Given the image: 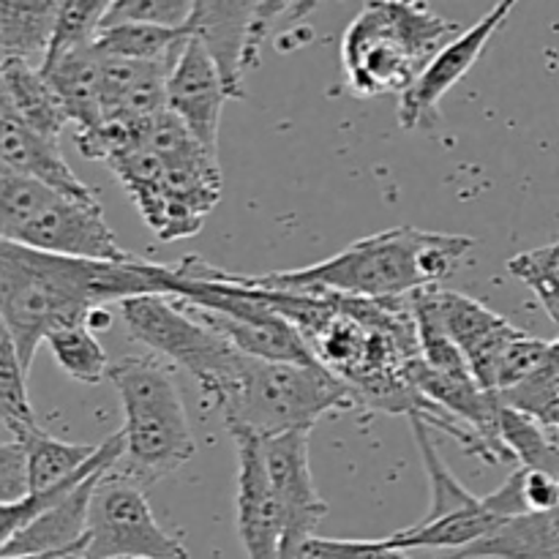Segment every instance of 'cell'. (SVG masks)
Here are the masks:
<instances>
[{"label":"cell","mask_w":559,"mask_h":559,"mask_svg":"<svg viewBox=\"0 0 559 559\" xmlns=\"http://www.w3.org/2000/svg\"><path fill=\"white\" fill-rule=\"evenodd\" d=\"M262 3L265 0H194L189 31L211 49L233 98H243L246 47Z\"/></svg>","instance_id":"2e32d148"},{"label":"cell","mask_w":559,"mask_h":559,"mask_svg":"<svg viewBox=\"0 0 559 559\" xmlns=\"http://www.w3.org/2000/svg\"><path fill=\"white\" fill-rule=\"evenodd\" d=\"M360 407L353 388L322 369L320 364H284V360H251L238 396L222 413L227 431L246 429L271 437L306 431L309 435L325 415Z\"/></svg>","instance_id":"8992f818"},{"label":"cell","mask_w":559,"mask_h":559,"mask_svg":"<svg viewBox=\"0 0 559 559\" xmlns=\"http://www.w3.org/2000/svg\"><path fill=\"white\" fill-rule=\"evenodd\" d=\"M229 87L211 49L197 36L189 38L167 76V109L178 115L191 134L218 156L222 109L229 102Z\"/></svg>","instance_id":"5bb4252c"},{"label":"cell","mask_w":559,"mask_h":559,"mask_svg":"<svg viewBox=\"0 0 559 559\" xmlns=\"http://www.w3.org/2000/svg\"><path fill=\"white\" fill-rule=\"evenodd\" d=\"M238 453L235 524L249 559H282L284 516L265 459V440L246 429L229 431Z\"/></svg>","instance_id":"7c38bea8"},{"label":"cell","mask_w":559,"mask_h":559,"mask_svg":"<svg viewBox=\"0 0 559 559\" xmlns=\"http://www.w3.org/2000/svg\"><path fill=\"white\" fill-rule=\"evenodd\" d=\"M47 347L55 364L82 385H98V382L107 380L109 369H112L102 342L96 338V331L87 322L55 331L47 338Z\"/></svg>","instance_id":"d4e9b609"},{"label":"cell","mask_w":559,"mask_h":559,"mask_svg":"<svg viewBox=\"0 0 559 559\" xmlns=\"http://www.w3.org/2000/svg\"><path fill=\"white\" fill-rule=\"evenodd\" d=\"M265 459L284 516L282 559H304L306 546L328 516V502L317 491L309 467V435L271 437L265 440Z\"/></svg>","instance_id":"8fae6325"},{"label":"cell","mask_w":559,"mask_h":559,"mask_svg":"<svg viewBox=\"0 0 559 559\" xmlns=\"http://www.w3.org/2000/svg\"><path fill=\"white\" fill-rule=\"evenodd\" d=\"M500 399L511 407L533 415L546 429L559 431V338L551 342V353L546 364L522 385L500 393Z\"/></svg>","instance_id":"4316f807"},{"label":"cell","mask_w":559,"mask_h":559,"mask_svg":"<svg viewBox=\"0 0 559 559\" xmlns=\"http://www.w3.org/2000/svg\"><path fill=\"white\" fill-rule=\"evenodd\" d=\"M413 437L418 442L420 459H424L426 478H429L431 502L426 516L413 527H404L399 533L388 535V544L396 549H469L473 544L484 540L495 533L506 519L495 513L486 497L473 495L456 475L442 462L440 448L435 442V429L424 420H409Z\"/></svg>","instance_id":"52a82bcc"},{"label":"cell","mask_w":559,"mask_h":559,"mask_svg":"<svg viewBox=\"0 0 559 559\" xmlns=\"http://www.w3.org/2000/svg\"><path fill=\"white\" fill-rule=\"evenodd\" d=\"M420 295H424L426 306L435 311L440 325L445 328L448 336L456 342L464 358L469 360L480 385L489 393H497V374H500L502 358L524 331H519L506 317L491 311L480 300L469 298V295L440 287L420 289Z\"/></svg>","instance_id":"4fadbf2b"},{"label":"cell","mask_w":559,"mask_h":559,"mask_svg":"<svg viewBox=\"0 0 559 559\" xmlns=\"http://www.w3.org/2000/svg\"><path fill=\"white\" fill-rule=\"evenodd\" d=\"M60 0H0V52L41 69L58 33Z\"/></svg>","instance_id":"7402d4cb"},{"label":"cell","mask_w":559,"mask_h":559,"mask_svg":"<svg viewBox=\"0 0 559 559\" xmlns=\"http://www.w3.org/2000/svg\"><path fill=\"white\" fill-rule=\"evenodd\" d=\"M0 104L9 107L25 126L38 134L58 140L69 126L58 93L49 85L44 71L25 60H3L0 66Z\"/></svg>","instance_id":"ffe728a7"},{"label":"cell","mask_w":559,"mask_h":559,"mask_svg":"<svg viewBox=\"0 0 559 559\" xmlns=\"http://www.w3.org/2000/svg\"><path fill=\"white\" fill-rule=\"evenodd\" d=\"M27 497V456L22 442L5 440L0 445V502Z\"/></svg>","instance_id":"1f68e13d"},{"label":"cell","mask_w":559,"mask_h":559,"mask_svg":"<svg viewBox=\"0 0 559 559\" xmlns=\"http://www.w3.org/2000/svg\"><path fill=\"white\" fill-rule=\"evenodd\" d=\"M109 473V469H107ZM107 473L93 475L91 480L80 486L71 497H66L60 506L49 508L41 516L33 519L27 527H22L14 538L0 544L3 559L44 555V551H63V549H87V522H91L93 495Z\"/></svg>","instance_id":"ac0fdd59"},{"label":"cell","mask_w":559,"mask_h":559,"mask_svg":"<svg viewBox=\"0 0 559 559\" xmlns=\"http://www.w3.org/2000/svg\"><path fill=\"white\" fill-rule=\"evenodd\" d=\"M475 240L467 235L431 233L399 224L360 238L328 260L295 271L243 273L216 267V276L238 287L298 289V293H342L358 298H402L440 287L467 260Z\"/></svg>","instance_id":"7a4b0ae2"},{"label":"cell","mask_w":559,"mask_h":559,"mask_svg":"<svg viewBox=\"0 0 559 559\" xmlns=\"http://www.w3.org/2000/svg\"><path fill=\"white\" fill-rule=\"evenodd\" d=\"M320 3L322 0H298V3H295V9L287 14V25H298V22H304L306 16H309Z\"/></svg>","instance_id":"e575fe53"},{"label":"cell","mask_w":559,"mask_h":559,"mask_svg":"<svg viewBox=\"0 0 559 559\" xmlns=\"http://www.w3.org/2000/svg\"><path fill=\"white\" fill-rule=\"evenodd\" d=\"M115 3L118 0H60L58 33H55L52 49H49L44 66L52 63V60H58L66 52L91 47L98 33H102Z\"/></svg>","instance_id":"83f0119b"},{"label":"cell","mask_w":559,"mask_h":559,"mask_svg":"<svg viewBox=\"0 0 559 559\" xmlns=\"http://www.w3.org/2000/svg\"><path fill=\"white\" fill-rule=\"evenodd\" d=\"M304 559H409L404 549L380 540H344V538H311Z\"/></svg>","instance_id":"4dcf8cb0"},{"label":"cell","mask_w":559,"mask_h":559,"mask_svg":"<svg viewBox=\"0 0 559 559\" xmlns=\"http://www.w3.org/2000/svg\"><path fill=\"white\" fill-rule=\"evenodd\" d=\"M522 473V491L530 513L551 511L559 506V475L540 467H519Z\"/></svg>","instance_id":"d6a6232c"},{"label":"cell","mask_w":559,"mask_h":559,"mask_svg":"<svg viewBox=\"0 0 559 559\" xmlns=\"http://www.w3.org/2000/svg\"><path fill=\"white\" fill-rule=\"evenodd\" d=\"M0 240L80 260L126 262L98 202H82L58 189L0 167Z\"/></svg>","instance_id":"5b68a950"},{"label":"cell","mask_w":559,"mask_h":559,"mask_svg":"<svg viewBox=\"0 0 559 559\" xmlns=\"http://www.w3.org/2000/svg\"><path fill=\"white\" fill-rule=\"evenodd\" d=\"M0 420L9 440H22L31 431L41 429L27 396V371L16 355L9 333L0 331Z\"/></svg>","instance_id":"484cf974"},{"label":"cell","mask_w":559,"mask_h":559,"mask_svg":"<svg viewBox=\"0 0 559 559\" xmlns=\"http://www.w3.org/2000/svg\"><path fill=\"white\" fill-rule=\"evenodd\" d=\"M295 3H298V0H265V3H262L260 14H257V22H254V31H251L249 47H246V60H243L246 71H251L257 63H260V52L267 33H271V27L276 25L278 16L289 14V11L295 9Z\"/></svg>","instance_id":"836d02e7"},{"label":"cell","mask_w":559,"mask_h":559,"mask_svg":"<svg viewBox=\"0 0 559 559\" xmlns=\"http://www.w3.org/2000/svg\"><path fill=\"white\" fill-rule=\"evenodd\" d=\"M508 273L524 287L533 289L551 322L559 325V240L522 251L513 260H508Z\"/></svg>","instance_id":"f1b7e54d"},{"label":"cell","mask_w":559,"mask_h":559,"mask_svg":"<svg viewBox=\"0 0 559 559\" xmlns=\"http://www.w3.org/2000/svg\"><path fill=\"white\" fill-rule=\"evenodd\" d=\"M0 167L63 191L74 200L98 202L96 194L69 167L60 153V142L33 131L3 104H0Z\"/></svg>","instance_id":"e0dca14e"},{"label":"cell","mask_w":559,"mask_h":559,"mask_svg":"<svg viewBox=\"0 0 559 559\" xmlns=\"http://www.w3.org/2000/svg\"><path fill=\"white\" fill-rule=\"evenodd\" d=\"M519 3L522 0H497L495 9L484 20L475 22L469 31L459 33L437 52L420 80L404 96H399V126L404 131L431 129L440 120V104L445 93H451V87L469 74V69L478 63L495 33L506 25Z\"/></svg>","instance_id":"30bf717a"},{"label":"cell","mask_w":559,"mask_h":559,"mask_svg":"<svg viewBox=\"0 0 559 559\" xmlns=\"http://www.w3.org/2000/svg\"><path fill=\"white\" fill-rule=\"evenodd\" d=\"M142 295H173L169 265L47 254L0 240V320L25 371L55 331L91 322L109 304Z\"/></svg>","instance_id":"6da1fadb"},{"label":"cell","mask_w":559,"mask_h":559,"mask_svg":"<svg viewBox=\"0 0 559 559\" xmlns=\"http://www.w3.org/2000/svg\"><path fill=\"white\" fill-rule=\"evenodd\" d=\"M445 559H559V506L524 513Z\"/></svg>","instance_id":"44dd1931"},{"label":"cell","mask_w":559,"mask_h":559,"mask_svg":"<svg viewBox=\"0 0 559 559\" xmlns=\"http://www.w3.org/2000/svg\"><path fill=\"white\" fill-rule=\"evenodd\" d=\"M147 145L158 153L167 178V222L158 240L194 238L222 200V167L189 126L164 109L147 126Z\"/></svg>","instance_id":"ba28073f"},{"label":"cell","mask_w":559,"mask_h":559,"mask_svg":"<svg viewBox=\"0 0 559 559\" xmlns=\"http://www.w3.org/2000/svg\"><path fill=\"white\" fill-rule=\"evenodd\" d=\"M456 36V22L424 0H366L342 38L347 87L358 98L404 96Z\"/></svg>","instance_id":"3957f363"},{"label":"cell","mask_w":559,"mask_h":559,"mask_svg":"<svg viewBox=\"0 0 559 559\" xmlns=\"http://www.w3.org/2000/svg\"><path fill=\"white\" fill-rule=\"evenodd\" d=\"M123 407L120 473L136 484H156L194 459L197 440L173 371L156 358H123L109 369Z\"/></svg>","instance_id":"277c9868"},{"label":"cell","mask_w":559,"mask_h":559,"mask_svg":"<svg viewBox=\"0 0 559 559\" xmlns=\"http://www.w3.org/2000/svg\"><path fill=\"white\" fill-rule=\"evenodd\" d=\"M194 0H118L109 11L104 27L123 22H151L164 27H189Z\"/></svg>","instance_id":"f546056e"},{"label":"cell","mask_w":559,"mask_h":559,"mask_svg":"<svg viewBox=\"0 0 559 559\" xmlns=\"http://www.w3.org/2000/svg\"><path fill=\"white\" fill-rule=\"evenodd\" d=\"M16 442H22L27 456V495H38V491H47L52 486L69 480L98 451V442L96 445L63 442L49 435L47 429L31 431V435Z\"/></svg>","instance_id":"cb8c5ba5"},{"label":"cell","mask_w":559,"mask_h":559,"mask_svg":"<svg viewBox=\"0 0 559 559\" xmlns=\"http://www.w3.org/2000/svg\"><path fill=\"white\" fill-rule=\"evenodd\" d=\"M140 559H145V557H140Z\"/></svg>","instance_id":"d590c367"},{"label":"cell","mask_w":559,"mask_h":559,"mask_svg":"<svg viewBox=\"0 0 559 559\" xmlns=\"http://www.w3.org/2000/svg\"><path fill=\"white\" fill-rule=\"evenodd\" d=\"M194 33L189 27H164L151 22H123V25L102 27L93 47L102 55L129 60H147V63H169L180 58L183 47Z\"/></svg>","instance_id":"603a6c76"},{"label":"cell","mask_w":559,"mask_h":559,"mask_svg":"<svg viewBox=\"0 0 559 559\" xmlns=\"http://www.w3.org/2000/svg\"><path fill=\"white\" fill-rule=\"evenodd\" d=\"M169 63L102 55V123H147L167 109Z\"/></svg>","instance_id":"9a60e30c"},{"label":"cell","mask_w":559,"mask_h":559,"mask_svg":"<svg viewBox=\"0 0 559 559\" xmlns=\"http://www.w3.org/2000/svg\"><path fill=\"white\" fill-rule=\"evenodd\" d=\"M41 71L58 93L74 134L102 126V52L93 44L60 55Z\"/></svg>","instance_id":"d6986e66"},{"label":"cell","mask_w":559,"mask_h":559,"mask_svg":"<svg viewBox=\"0 0 559 559\" xmlns=\"http://www.w3.org/2000/svg\"><path fill=\"white\" fill-rule=\"evenodd\" d=\"M140 557L189 559V551L156 522L142 486L109 469L93 495L85 559Z\"/></svg>","instance_id":"9c48e42d"}]
</instances>
